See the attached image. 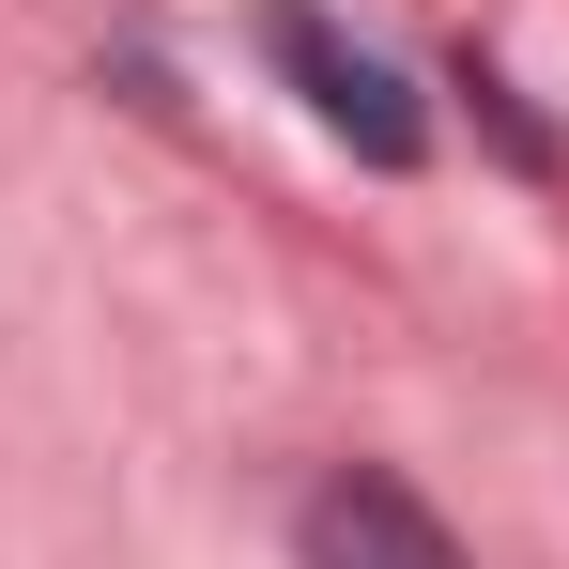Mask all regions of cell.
<instances>
[{
    "instance_id": "obj_1",
    "label": "cell",
    "mask_w": 569,
    "mask_h": 569,
    "mask_svg": "<svg viewBox=\"0 0 569 569\" xmlns=\"http://www.w3.org/2000/svg\"><path fill=\"white\" fill-rule=\"evenodd\" d=\"M262 62H278L292 93H308V123H323V139H355L370 170H416V154H431V108L400 93V62H385V47H355L339 16L278 0V16H262Z\"/></svg>"
},
{
    "instance_id": "obj_2",
    "label": "cell",
    "mask_w": 569,
    "mask_h": 569,
    "mask_svg": "<svg viewBox=\"0 0 569 569\" xmlns=\"http://www.w3.org/2000/svg\"><path fill=\"white\" fill-rule=\"evenodd\" d=\"M292 569H462V539H447L385 462H339L308 492V523H292Z\"/></svg>"
}]
</instances>
